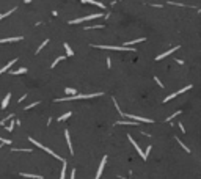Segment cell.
Wrapping results in <instances>:
<instances>
[{
	"label": "cell",
	"instance_id": "cell-33",
	"mask_svg": "<svg viewBox=\"0 0 201 179\" xmlns=\"http://www.w3.org/2000/svg\"><path fill=\"white\" fill-rule=\"evenodd\" d=\"M69 179H76V170H72V173H71V178Z\"/></svg>",
	"mask_w": 201,
	"mask_h": 179
},
{
	"label": "cell",
	"instance_id": "cell-34",
	"mask_svg": "<svg viewBox=\"0 0 201 179\" xmlns=\"http://www.w3.org/2000/svg\"><path fill=\"white\" fill-rule=\"evenodd\" d=\"M30 2H32V0H25V3H30Z\"/></svg>",
	"mask_w": 201,
	"mask_h": 179
},
{
	"label": "cell",
	"instance_id": "cell-30",
	"mask_svg": "<svg viewBox=\"0 0 201 179\" xmlns=\"http://www.w3.org/2000/svg\"><path fill=\"white\" fill-rule=\"evenodd\" d=\"M177 115H181V112H176V113H173V115H171V116H168V118H167V121H170V119H173V118H176V116H177Z\"/></svg>",
	"mask_w": 201,
	"mask_h": 179
},
{
	"label": "cell",
	"instance_id": "cell-27",
	"mask_svg": "<svg viewBox=\"0 0 201 179\" xmlns=\"http://www.w3.org/2000/svg\"><path fill=\"white\" fill-rule=\"evenodd\" d=\"M176 141H177V143H179V145H181V146H182V148H184V149H185V151H187V152H190V149H189V148H187V146H185V145H184V143H182V141H181V140H179V138H176Z\"/></svg>",
	"mask_w": 201,
	"mask_h": 179
},
{
	"label": "cell",
	"instance_id": "cell-12",
	"mask_svg": "<svg viewBox=\"0 0 201 179\" xmlns=\"http://www.w3.org/2000/svg\"><path fill=\"white\" fill-rule=\"evenodd\" d=\"M22 36H13V38H3L0 39V44H3V42H16V41H21Z\"/></svg>",
	"mask_w": 201,
	"mask_h": 179
},
{
	"label": "cell",
	"instance_id": "cell-8",
	"mask_svg": "<svg viewBox=\"0 0 201 179\" xmlns=\"http://www.w3.org/2000/svg\"><path fill=\"white\" fill-rule=\"evenodd\" d=\"M105 164H107V155H104L102 160H100V165H99V168H98V173H96V178L94 179H100V174H102V171H104Z\"/></svg>",
	"mask_w": 201,
	"mask_h": 179
},
{
	"label": "cell",
	"instance_id": "cell-23",
	"mask_svg": "<svg viewBox=\"0 0 201 179\" xmlns=\"http://www.w3.org/2000/svg\"><path fill=\"white\" fill-rule=\"evenodd\" d=\"M13 11H16V8H13V9H9V11H6V13H3V14H0V21H2V19H5L6 16H9L11 14Z\"/></svg>",
	"mask_w": 201,
	"mask_h": 179
},
{
	"label": "cell",
	"instance_id": "cell-9",
	"mask_svg": "<svg viewBox=\"0 0 201 179\" xmlns=\"http://www.w3.org/2000/svg\"><path fill=\"white\" fill-rule=\"evenodd\" d=\"M177 49H179V46H176V47H171V49H168V50H167V52H163V54L157 55V57H156V60H163L165 57H168V55H171L173 52H176Z\"/></svg>",
	"mask_w": 201,
	"mask_h": 179
},
{
	"label": "cell",
	"instance_id": "cell-24",
	"mask_svg": "<svg viewBox=\"0 0 201 179\" xmlns=\"http://www.w3.org/2000/svg\"><path fill=\"white\" fill-rule=\"evenodd\" d=\"M65 93H68V94H71V96H76V94H77V91H76L74 88H66Z\"/></svg>",
	"mask_w": 201,
	"mask_h": 179
},
{
	"label": "cell",
	"instance_id": "cell-10",
	"mask_svg": "<svg viewBox=\"0 0 201 179\" xmlns=\"http://www.w3.org/2000/svg\"><path fill=\"white\" fill-rule=\"evenodd\" d=\"M65 138H66V143H68L69 152L74 154V149H72V143H71V135H69V131H65Z\"/></svg>",
	"mask_w": 201,
	"mask_h": 179
},
{
	"label": "cell",
	"instance_id": "cell-32",
	"mask_svg": "<svg viewBox=\"0 0 201 179\" xmlns=\"http://www.w3.org/2000/svg\"><path fill=\"white\" fill-rule=\"evenodd\" d=\"M110 66H112V60L107 58V68H110Z\"/></svg>",
	"mask_w": 201,
	"mask_h": 179
},
{
	"label": "cell",
	"instance_id": "cell-21",
	"mask_svg": "<svg viewBox=\"0 0 201 179\" xmlns=\"http://www.w3.org/2000/svg\"><path fill=\"white\" fill-rule=\"evenodd\" d=\"M71 115H72V113H71V112H66V113H65V115H61V116H60V118H58V121H66V119H68L69 116H71Z\"/></svg>",
	"mask_w": 201,
	"mask_h": 179
},
{
	"label": "cell",
	"instance_id": "cell-5",
	"mask_svg": "<svg viewBox=\"0 0 201 179\" xmlns=\"http://www.w3.org/2000/svg\"><path fill=\"white\" fill-rule=\"evenodd\" d=\"M121 116L130 118V119H134L135 122H152V119H149V118H143V116H137V115H127V113H123Z\"/></svg>",
	"mask_w": 201,
	"mask_h": 179
},
{
	"label": "cell",
	"instance_id": "cell-3",
	"mask_svg": "<svg viewBox=\"0 0 201 179\" xmlns=\"http://www.w3.org/2000/svg\"><path fill=\"white\" fill-rule=\"evenodd\" d=\"M98 49H109V50H130L134 52L132 47H126V46H105V44H94Z\"/></svg>",
	"mask_w": 201,
	"mask_h": 179
},
{
	"label": "cell",
	"instance_id": "cell-17",
	"mask_svg": "<svg viewBox=\"0 0 201 179\" xmlns=\"http://www.w3.org/2000/svg\"><path fill=\"white\" fill-rule=\"evenodd\" d=\"M63 46H65V50H66V55H68V57H72V55H74V50H72V49H71V47H69V44H66V42H65V44H63Z\"/></svg>",
	"mask_w": 201,
	"mask_h": 179
},
{
	"label": "cell",
	"instance_id": "cell-29",
	"mask_svg": "<svg viewBox=\"0 0 201 179\" xmlns=\"http://www.w3.org/2000/svg\"><path fill=\"white\" fill-rule=\"evenodd\" d=\"M39 102H33V104H30V105H27L25 107V110H30V108H33V107H36V105H38Z\"/></svg>",
	"mask_w": 201,
	"mask_h": 179
},
{
	"label": "cell",
	"instance_id": "cell-26",
	"mask_svg": "<svg viewBox=\"0 0 201 179\" xmlns=\"http://www.w3.org/2000/svg\"><path fill=\"white\" fill-rule=\"evenodd\" d=\"M14 124H16V121H13V119H11V124L6 127V131H8V132H13V129H14Z\"/></svg>",
	"mask_w": 201,
	"mask_h": 179
},
{
	"label": "cell",
	"instance_id": "cell-15",
	"mask_svg": "<svg viewBox=\"0 0 201 179\" xmlns=\"http://www.w3.org/2000/svg\"><path fill=\"white\" fill-rule=\"evenodd\" d=\"M14 63H16V58H14V60H13V61H9V63H6V65H5V66H3V68H2V69H0V74H3V72H5V71H8V69H9V68H11V66H13V65H14Z\"/></svg>",
	"mask_w": 201,
	"mask_h": 179
},
{
	"label": "cell",
	"instance_id": "cell-22",
	"mask_svg": "<svg viewBox=\"0 0 201 179\" xmlns=\"http://www.w3.org/2000/svg\"><path fill=\"white\" fill-rule=\"evenodd\" d=\"M116 124H123V126H124V124H127V126H135L137 122H135V121H127V119H126V121H118Z\"/></svg>",
	"mask_w": 201,
	"mask_h": 179
},
{
	"label": "cell",
	"instance_id": "cell-4",
	"mask_svg": "<svg viewBox=\"0 0 201 179\" xmlns=\"http://www.w3.org/2000/svg\"><path fill=\"white\" fill-rule=\"evenodd\" d=\"M100 13H94V14H88L85 16V17H80V19H72V21H69V24H80V22H88V21H93V19H98L100 17Z\"/></svg>",
	"mask_w": 201,
	"mask_h": 179
},
{
	"label": "cell",
	"instance_id": "cell-31",
	"mask_svg": "<svg viewBox=\"0 0 201 179\" xmlns=\"http://www.w3.org/2000/svg\"><path fill=\"white\" fill-rule=\"evenodd\" d=\"M154 80L157 82V85H159V87H162V88H163V83H162V82L159 80V77H154Z\"/></svg>",
	"mask_w": 201,
	"mask_h": 179
},
{
	"label": "cell",
	"instance_id": "cell-18",
	"mask_svg": "<svg viewBox=\"0 0 201 179\" xmlns=\"http://www.w3.org/2000/svg\"><path fill=\"white\" fill-rule=\"evenodd\" d=\"M25 72H27V68H19V69H16V71H11V74L19 75V74H25Z\"/></svg>",
	"mask_w": 201,
	"mask_h": 179
},
{
	"label": "cell",
	"instance_id": "cell-6",
	"mask_svg": "<svg viewBox=\"0 0 201 179\" xmlns=\"http://www.w3.org/2000/svg\"><path fill=\"white\" fill-rule=\"evenodd\" d=\"M192 88V85H189V87H184V88H181V90H177L176 93H171L170 96H167L165 99H163V102H168V101H171V99H175L176 96H179V94H182L184 91H189V90Z\"/></svg>",
	"mask_w": 201,
	"mask_h": 179
},
{
	"label": "cell",
	"instance_id": "cell-19",
	"mask_svg": "<svg viewBox=\"0 0 201 179\" xmlns=\"http://www.w3.org/2000/svg\"><path fill=\"white\" fill-rule=\"evenodd\" d=\"M60 179H66V160H63V168H61V176Z\"/></svg>",
	"mask_w": 201,
	"mask_h": 179
},
{
	"label": "cell",
	"instance_id": "cell-14",
	"mask_svg": "<svg viewBox=\"0 0 201 179\" xmlns=\"http://www.w3.org/2000/svg\"><path fill=\"white\" fill-rule=\"evenodd\" d=\"M22 178H30V179H42L41 174H28V173H21Z\"/></svg>",
	"mask_w": 201,
	"mask_h": 179
},
{
	"label": "cell",
	"instance_id": "cell-11",
	"mask_svg": "<svg viewBox=\"0 0 201 179\" xmlns=\"http://www.w3.org/2000/svg\"><path fill=\"white\" fill-rule=\"evenodd\" d=\"M80 2H83V3H90V5H96V6H99L100 9L105 8V5H104L102 2H96V0H80Z\"/></svg>",
	"mask_w": 201,
	"mask_h": 179
},
{
	"label": "cell",
	"instance_id": "cell-1",
	"mask_svg": "<svg viewBox=\"0 0 201 179\" xmlns=\"http://www.w3.org/2000/svg\"><path fill=\"white\" fill-rule=\"evenodd\" d=\"M98 96H102V93H93V94H76V96H68V98H61V99H57V102L76 101V99H91V98H98Z\"/></svg>",
	"mask_w": 201,
	"mask_h": 179
},
{
	"label": "cell",
	"instance_id": "cell-2",
	"mask_svg": "<svg viewBox=\"0 0 201 179\" xmlns=\"http://www.w3.org/2000/svg\"><path fill=\"white\" fill-rule=\"evenodd\" d=\"M28 140H30V143H33V145H35V146H36V148H41V149H44V151H46V152H47V154H50V155H52V157H55V159H58V160H61V162H63V160H65V159H63V157H60V155H58V154H57V152H53V151H52V149H50V148H46V146H44V145H41V143H39V141H36V140H35V138H32V137H30V138H28Z\"/></svg>",
	"mask_w": 201,
	"mask_h": 179
},
{
	"label": "cell",
	"instance_id": "cell-16",
	"mask_svg": "<svg viewBox=\"0 0 201 179\" xmlns=\"http://www.w3.org/2000/svg\"><path fill=\"white\" fill-rule=\"evenodd\" d=\"M145 39H146V38H138V39H132V41H127L124 46L127 47V46H132V44H138V42H143V41H145Z\"/></svg>",
	"mask_w": 201,
	"mask_h": 179
},
{
	"label": "cell",
	"instance_id": "cell-7",
	"mask_svg": "<svg viewBox=\"0 0 201 179\" xmlns=\"http://www.w3.org/2000/svg\"><path fill=\"white\" fill-rule=\"evenodd\" d=\"M127 138H129V141H130V143H132V145H134V148H135V149H137V152H138V154H140V157H142V159H143V160H146V159H148V157H146V155H145V152H143V151H142V148H140V146H138V143H137V141H135V140H134V138H132V137H130V135H127Z\"/></svg>",
	"mask_w": 201,
	"mask_h": 179
},
{
	"label": "cell",
	"instance_id": "cell-28",
	"mask_svg": "<svg viewBox=\"0 0 201 179\" xmlns=\"http://www.w3.org/2000/svg\"><path fill=\"white\" fill-rule=\"evenodd\" d=\"M0 143H5V145H11V140H8V138H2V137H0Z\"/></svg>",
	"mask_w": 201,
	"mask_h": 179
},
{
	"label": "cell",
	"instance_id": "cell-25",
	"mask_svg": "<svg viewBox=\"0 0 201 179\" xmlns=\"http://www.w3.org/2000/svg\"><path fill=\"white\" fill-rule=\"evenodd\" d=\"M46 44H49V41H47V39H46V41H44V42H42V44H41V46H39V47H38V50H36V54H38V52H41L42 49L46 47Z\"/></svg>",
	"mask_w": 201,
	"mask_h": 179
},
{
	"label": "cell",
	"instance_id": "cell-13",
	"mask_svg": "<svg viewBox=\"0 0 201 179\" xmlns=\"http://www.w3.org/2000/svg\"><path fill=\"white\" fill-rule=\"evenodd\" d=\"M9 99H11V93H8V94H6L5 98H3V101H2V108H6V107H8Z\"/></svg>",
	"mask_w": 201,
	"mask_h": 179
},
{
	"label": "cell",
	"instance_id": "cell-20",
	"mask_svg": "<svg viewBox=\"0 0 201 179\" xmlns=\"http://www.w3.org/2000/svg\"><path fill=\"white\" fill-rule=\"evenodd\" d=\"M65 58H66V57H65V55H61V57H58V58H57V60H55V61H53V63H52V65H50V68H55V66H57V65H58V63H60V61H61V60H65Z\"/></svg>",
	"mask_w": 201,
	"mask_h": 179
}]
</instances>
